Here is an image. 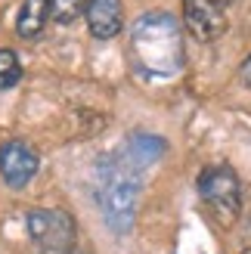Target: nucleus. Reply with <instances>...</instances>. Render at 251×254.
I'll list each match as a JSON object with an SVG mask.
<instances>
[{"label": "nucleus", "instance_id": "1", "mask_svg": "<svg viewBox=\"0 0 251 254\" xmlns=\"http://www.w3.org/2000/svg\"><path fill=\"white\" fill-rule=\"evenodd\" d=\"M130 56L149 78H174L183 68V31L171 12H146L130 28Z\"/></svg>", "mask_w": 251, "mask_h": 254}, {"label": "nucleus", "instance_id": "2", "mask_svg": "<svg viewBox=\"0 0 251 254\" xmlns=\"http://www.w3.org/2000/svg\"><path fill=\"white\" fill-rule=\"evenodd\" d=\"M140 198V168L124 155H103L96 164V201L112 233H130Z\"/></svg>", "mask_w": 251, "mask_h": 254}, {"label": "nucleus", "instance_id": "3", "mask_svg": "<svg viewBox=\"0 0 251 254\" xmlns=\"http://www.w3.org/2000/svg\"><path fill=\"white\" fill-rule=\"evenodd\" d=\"M198 192H202L205 205L214 211L223 223H233L239 217L242 189H239V177L233 174V168H227V164L205 168L202 177H198Z\"/></svg>", "mask_w": 251, "mask_h": 254}, {"label": "nucleus", "instance_id": "4", "mask_svg": "<svg viewBox=\"0 0 251 254\" xmlns=\"http://www.w3.org/2000/svg\"><path fill=\"white\" fill-rule=\"evenodd\" d=\"M28 236L44 254H71L74 248V220L59 208L28 211Z\"/></svg>", "mask_w": 251, "mask_h": 254}, {"label": "nucleus", "instance_id": "5", "mask_svg": "<svg viewBox=\"0 0 251 254\" xmlns=\"http://www.w3.org/2000/svg\"><path fill=\"white\" fill-rule=\"evenodd\" d=\"M37 168H41V161H37V152L22 143V139H6L3 146H0V177H3V183L12 186V189H22L34 180Z\"/></svg>", "mask_w": 251, "mask_h": 254}, {"label": "nucleus", "instance_id": "6", "mask_svg": "<svg viewBox=\"0 0 251 254\" xmlns=\"http://www.w3.org/2000/svg\"><path fill=\"white\" fill-rule=\"evenodd\" d=\"M227 6L214 3V0H183V19H186V28L195 41L211 44L223 37L227 31Z\"/></svg>", "mask_w": 251, "mask_h": 254}, {"label": "nucleus", "instance_id": "7", "mask_svg": "<svg viewBox=\"0 0 251 254\" xmlns=\"http://www.w3.org/2000/svg\"><path fill=\"white\" fill-rule=\"evenodd\" d=\"M87 28H90L93 37L99 41H109L115 37L124 25V9H121V0H87Z\"/></svg>", "mask_w": 251, "mask_h": 254}, {"label": "nucleus", "instance_id": "8", "mask_svg": "<svg viewBox=\"0 0 251 254\" xmlns=\"http://www.w3.org/2000/svg\"><path fill=\"white\" fill-rule=\"evenodd\" d=\"M47 19H50V0H25L16 19V31L22 37H37L44 31Z\"/></svg>", "mask_w": 251, "mask_h": 254}, {"label": "nucleus", "instance_id": "9", "mask_svg": "<svg viewBox=\"0 0 251 254\" xmlns=\"http://www.w3.org/2000/svg\"><path fill=\"white\" fill-rule=\"evenodd\" d=\"M124 155H127L136 168H143V164H152L155 158L165 155V143H161L158 136H152V133H136V136H130Z\"/></svg>", "mask_w": 251, "mask_h": 254}, {"label": "nucleus", "instance_id": "10", "mask_svg": "<svg viewBox=\"0 0 251 254\" xmlns=\"http://www.w3.org/2000/svg\"><path fill=\"white\" fill-rule=\"evenodd\" d=\"M22 78V62L12 50H0V90H9L16 87Z\"/></svg>", "mask_w": 251, "mask_h": 254}, {"label": "nucleus", "instance_id": "11", "mask_svg": "<svg viewBox=\"0 0 251 254\" xmlns=\"http://www.w3.org/2000/svg\"><path fill=\"white\" fill-rule=\"evenodd\" d=\"M87 9V0H50V19L59 25H71Z\"/></svg>", "mask_w": 251, "mask_h": 254}, {"label": "nucleus", "instance_id": "12", "mask_svg": "<svg viewBox=\"0 0 251 254\" xmlns=\"http://www.w3.org/2000/svg\"><path fill=\"white\" fill-rule=\"evenodd\" d=\"M239 78H242V84H245L248 90H251V56L242 62V68H239Z\"/></svg>", "mask_w": 251, "mask_h": 254}, {"label": "nucleus", "instance_id": "13", "mask_svg": "<svg viewBox=\"0 0 251 254\" xmlns=\"http://www.w3.org/2000/svg\"><path fill=\"white\" fill-rule=\"evenodd\" d=\"M214 3H220V6H230V3H233V0H214Z\"/></svg>", "mask_w": 251, "mask_h": 254}, {"label": "nucleus", "instance_id": "14", "mask_svg": "<svg viewBox=\"0 0 251 254\" xmlns=\"http://www.w3.org/2000/svg\"><path fill=\"white\" fill-rule=\"evenodd\" d=\"M248 254H251V251H248Z\"/></svg>", "mask_w": 251, "mask_h": 254}]
</instances>
